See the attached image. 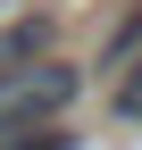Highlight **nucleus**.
<instances>
[{"label":"nucleus","mask_w":142,"mask_h":150,"mask_svg":"<svg viewBox=\"0 0 142 150\" xmlns=\"http://www.w3.org/2000/svg\"><path fill=\"white\" fill-rule=\"evenodd\" d=\"M67 100H75V67H59V59L25 67V75H0V142H17L25 125L59 117Z\"/></svg>","instance_id":"obj_1"},{"label":"nucleus","mask_w":142,"mask_h":150,"mask_svg":"<svg viewBox=\"0 0 142 150\" xmlns=\"http://www.w3.org/2000/svg\"><path fill=\"white\" fill-rule=\"evenodd\" d=\"M42 33H50V17H25V25H17L9 42H0V75H25V59L42 50Z\"/></svg>","instance_id":"obj_2"},{"label":"nucleus","mask_w":142,"mask_h":150,"mask_svg":"<svg viewBox=\"0 0 142 150\" xmlns=\"http://www.w3.org/2000/svg\"><path fill=\"white\" fill-rule=\"evenodd\" d=\"M117 117L142 125V67H126V92H117Z\"/></svg>","instance_id":"obj_3"},{"label":"nucleus","mask_w":142,"mask_h":150,"mask_svg":"<svg viewBox=\"0 0 142 150\" xmlns=\"http://www.w3.org/2000/svg\"><path fill=\"white\" fill-rule=\"evenodd\" d=\"M0 150H75L67 134H17V142H0Z\"/></svg>","instance_id":"obj_4"}]
</instances>
